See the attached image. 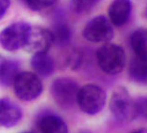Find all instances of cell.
<instances>
[{"label": "cell", "mask_w": 147, "mask_h": 133, "mask_svg": "<svg viewBox=\"0 0 147 133\" xmlns=\"http://www.w3.org/2000/svg\"><path fill=\"white\" fill-rule=\"evenodd\" d=\"M22 111L19 105L7 98L0 99V127L9 128L20 122Z\"/></svg>", "instance_id": "obj_9"}, {"label": "cell", "mask_w": 147, "mask_h": 133, "mask_svg": "<svg viewBox=\"0 0 147 133\" xmlns=\"http://www.w3.org/2000/svg\"><path fill=\"white\" fill-rule=\"evenodd\" d=\"M30 28L24 22H14L7 26L0 33V45L7 51H16L24 47L27 32Z\"/></svg>", "instance_id": "obj_6"}, {"label": "cell", "mask_w": 147, "mask_h": 133, "mask_svg": "<svg viewBox=\"0 0 147 133\" xmlns=\"http://www.w3.org/2000/svg\"><path fill=\"white\" fill-rule=\"evenodd\" d=\"M12 85L16 96L24 101L37 99L43 91L40 78L31 72H20L15 77Z\"/></svg>", "instance_id": "obj_3"}, {"label": "cell", "mask_w": 147, "mask_h": 133, "mask_svg": "<svg viewBox=\"0 0 147 133\" xmlns=\"http://www.w3.org/2000/svg\"><path fill=\"white\" fill-rule=\"evenodd\" d=\"M100 0H72V7L77 14H88L95 7Z\"/></svg>", "instance_id": "obj_17"}, {"label": "cell", "mask_w": 147, "mask_h": 133, "mask_svg": "<svg viewBox=\"0 0 147 133\" xmlns=\"http://www.w3.org/2000/svg\"><path fill=\"white\" fill-rule=\"evenodd\" d=\"M5 60H6L5 58H4L2 55H0V71H1V68L4 64V62H5Z\"/></svg>", "instance_id": "obj_23"}, {"label": "cell", "mask_w": 147, "mask_h": 133, "mask_svg": "<svg viewBox=\"0 0 147 133\" xmlns=\"http://www.w3.org/2000/svg\"><path fill=\"white\" fill-rule=\"evenodd\" d=\"M76 103L85 114L95 115L103 109L106 103L105 91L94 84H87L79 88Z\"/></svg>", "instance_id": "obj_2"}, {"label": "cell", "mask_w": 147, "mask_h": 133, "mask_svg": "<svg viewBox=\"0 0 147 133\" xmlns=\"http://www.w3.org/2000/svg\"><path fill=\"white\" fill-rule=\"evenodd\" d=\"M20 69L21 64L17 60L6 59L0 71V85L3 87H10L15 77L20 73Z\"/></svg>", "instance_id": "obj_13"}, {"label": "cell", "mask_w": 147, "mask_h": 133, "mask_svg": "<svg viewBox=\"0 0 147 133\" xmlns=\"http://www.w3.org/2000/svg\"><path fill=\"white\" fill-rule=\"evenodd\" d=\"M80 62H81V56L76 51L73 52L68 59V64L70 67H72V69H76L78 67Z\"/></svg>", "instance_id": "obj_20"}, {"label": "cell", "mask_w": 147, "mask_h": 133, "mask_svg": "<svg viewBox=\"0 0 147 133\" xmlns=\"http://www.w3.org/2000/svg\"><path fill=\"white\" fill-rule=\"evenodd\" d=\"M22 133H33V132H22Z\"/></svg>", "instance_id": "obj_24"}, {"label": "cell", "mask_w": 147, "mask_h": 133, "mask_svg": "<svg viewBox=\"0 0 147 133\" xmlns=\"http://www.w3.org/2000/svg\"><path fill=\"white\" fill-rule=\"evenodd\" d=\"M52 44L53 37L49 30L43 27L30 26L22 48L32 54L43 53L48 52Z\"/></svg>", "instance_id": "obj_8"}, {"label": "cell", "mask_w": 147, "mask_h": 133, "mask_svg": "<svg viewBox=\"0 0 147 133\" xmlns=\"http://www.w3.org/2000/svg\"><path fill=\"white\" fill-rule=\"evenodd\" d=\"M78 89L79 86L76 81L69 77H60L52 82L50 93L58 105L69 108L76 101Z\"/></svg>", "instance_id": "obj_4"}, {"label": "cell", "mask_w": 147, "mask_h": 133, "mask_svg": "<svg viewBox=\"0 0 147 133\" xmlns=\"http://www.w3.org/2000/svg\"><path fill=\"white\" fill-rule=\"evenodd\" d=\"M147 101L146 97H139L133 101V120L146 118Z\"/></svg>", "instance_id": "obj_19"}, {"label": "cell", "mask_w": 147, "mask_h": 133, "mask_svg": "<svg viewBox=\"0 0 147 133\" xmlns=\"http://www.w3.org/2000/svg\"><path fill=\"white\" fill-rule=\"evenodd\" d=\"M50 33H51L53 37V43H57L59 45L66 44L71 38L70 28L66 23L61 21L54 23Z\"/></svg>", "instance_id": "obj_16"}, {"label": "cell", "mask_w": 147, "mask_h": 133, "mask_svg": "<svg viewBox=\"0 0 147 133\" xmlns=\"http://www.w3.org/2000/svg\"><path fill=\"white\" fill-rule=\"evenodd\" d=\"M131 9L130 0H114L108 9V20L112 25L120 27L129 21Z\"/></svg>", "instance_id": "obj_10"}, {"label": "cell", "mask_w": 147, "mask_h": 133, "mask_svg": "<svg viewBox=\"0 0 147 133\" xmlns=\"http://www.w3.org/2000/svg\"><path fill=\"white\" fill-rule=\"evenodd\" d=\"M21 1H24V0H21Z\"/></svg>", "instance_id": "obj_25"}, {"label": "cell", "mask_w": 147, "mask_h": 133, "mask_svg": "<svg viewBox=\"0 0 147 133\" xmlns=\"http://www.w3.org/2000/svg\"><path fill=\"white\" fill-rule=\"evenodd\" d=\"M59 0H24L27 7L34 11H43L56 5Z\"/></svg>", "instance_id": "obj_18"}, {"label": "cell", "mask_w": 147, "mask_h": 133, "mask_svg": "<svg viewBox=\"0 0 147 133\" xmlns=\"http://www.w3.org/2000/svg\"><path fill=\"white\" fill-rule=\"evenodd\" d=\"M10 6V0H0V20L5 16Z\"/></svg>", "instance_id": "obj_21"}, {"label": "cell", "mask_w": 147, "mask_h": 133, "mask_svg": "<svg viewBox=\"0 0 147 133\" xmlns=\"http://www.w3.org/2000/svg\"><path fill=\"white\" fill-rule=\"evenodd\" d=\"M130 133H147L146 128H140V130H136Z\"/></svg>", "instance_id": "obj_22"}, {"label": "cell", "mask_w": 147, "mask_h": 133, "mask_svg": "<svg viewBox=\"0 0 147 133\" xmlns=\"http://www.w3.org/2000/svg\"><path fill=\"white\" fill-rule=\"evenodd\" d=\"M36 124L41 133H69L64 120L52 113L41 115Z\"/></svg>", "instance_id": "obj_11"}, {"label": "cell", "mask_w": 147, "mask_h": 133, "mask_svg": "<svg viewBox=\"0 0 147 133\" xmlns=\"http://www.w3.org/2000/svg\"><path fill=\"white\" fill-rule=\"evenodd\" d=\"M31 66L34 71L40 76H49L54 71L55 64L52 57L48 52L33 54L31 59Z\"/></svg>", "instance_id": "obj_12"}, {"label": "cell", "mask_w": 147, "mask_h": 133, "mask_svg": "<svg viewBox=\"0 0 147 133\" xmlns=\"http://www.w3.org/2000/svg\"><path fill=\"white\" fill-rule=\"evenodd\" d=\"M99 67L108 75H117L126 65V53L120 46L106 43L96 53Z\"/></svg>", "instance_id": "obj_1"}, {"label": "cell", "mask_w": 147, "mask_h": 133, "mask_svg": "<svg viewBox=\"0 0 147 133\" xmlns=\"http://www.w3.org/2000/svg\"><path fill=\"white\" fill-rule=\"evenodd\" d=\"M131 49L135 56L146 60L147 52V33L145 29H137L131 34L129 38Z\"/></svg>", "instance_id": "obj_14"}, {"label": "cell", "mask_w": 147, "mask_h": 133, "mask_svg": "<svg viewBox=\"0 0 147 133\" xmlns=\"http://www.w3.org/2000/svg\"><path fill=\"white\" fill-rule=\"evenodd\" d=\"M129 76L137 83L145 84L147 80V62L146 60L134 56L129 62Z\"/></svg>", "instance_id": "obj_15"}, {"label": "cell", "mask_w": 147, "mask_h": 133, "mask_svg": "<svg viewBox=\"0 0 147 133\" xmlns=\"http://www.w3.org/2000/svg\"><path fill=\"white\" fill-rule=\"evenodd\" d=\"M83 36L92 43L109 42L114 36L113 25L106 17L97 16L90 20L83 29Z\"/></svg>", "instance_id": "obj_7"}, {"label": "cell", "mask_w": 147, "mask_h": 133, "mask_svg": "<svg viewBox=\"0 0 147 133\" xmlns=\"http://www.w3.org/2000/svg\"><path fill=\"white\" fill-rule=\"evenodd\" d=\"M133 101L127 88L119 87L112 93L109 108L113 115L119 121L133 120Z\"/></svg>", "instance_id": "obj_5"}]
</instances>
